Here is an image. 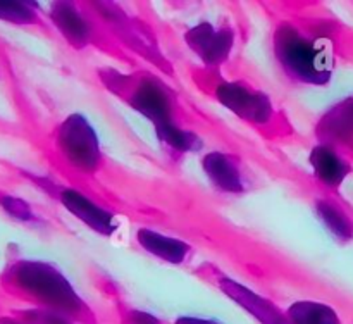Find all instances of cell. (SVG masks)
Returning a JSON list of instances; mask_svg holds the SVG:
<instances>
[{
	"instance_id": "obj_1",
	"label": "cell",
	"mask_w": 353,
	"mask_h": 324,
	"mask_svg": "<svg viewBox=\"0 0 353 324\" xmlns=\"http://www.w3.org/2000/svg\"><path fill=\"white\" fill-rule=\"evenodd\" d=\"M321 21L278 19L271 30V55L293 86L323 88L336 69V43Z\"/></svg>"
},
{
	"instance_id": "obj_2",
	"label": "cell",
	"mask_w": 353,
	"mask_h": 324,
	"mask_svg": "<svg viewBox=\"0 0 353 324\" xmlns=\"http://www.w3.org/2000/svg\"><path fill=\"white\" fill-rule=\"evenodd\" d=\"M0 285L10 296L33 309L57 312L78 324H97V314L88 302L52 262L30 257L12 259L0 274Z\"/></svg>"
},
{
	"instance_id": "obj_3",
	"label": "cell",
	"mask_w": 353,
	"mask_h": 324,
	"mask_svg": "<svg viewBox=\"0 0 353 324\" xmlns=\"http://www.w3.org/2000/svg\"><path fill=\"white\" fill-rule=\"evenodd\" d=\"M99 79L110 95L117 97L124 105L148 119L154 128L188 126L192 128L190 110L181 103L178 92L155 71L116 68H100Z\"/></svg>"
},
{
	"instance_id": "obj_4",
	"label": "cell",
	"mask_w": 353,
	"mask_h": 324,
	"mask_svg": "<svg viewBox=\"0 0 353 324\" xmlns=\"http://www.w3.org/2000/svg\"><path fill=\"white\" fill-rule=\"evenodd\" d=\"M195 81L224 109L233 112L241 123L257 131L265 140L279 141L295 134L288 117L278 109L274 100L252 83L230 79L219 71L205 69L196 72Z\"/></svg>"
},
{
	"instance_id": "obj_5",
	"label": "cell",
	"mask_w": 353,
	"mask_h": 324,
	"mask_svg": "<svg viewBox=\"0 0 353 324\" xmlns=\"http://www.w3.org/2000/svg\"><path fill=\"white\" fill-rule=\"evenodd\" d=\"M47 19L50 26L76 50L95 48L131 69L138 68V61L131 57L116 41L105 24L100 21L90 2H54L48 6Z\"/></svg>"
},
{
	"instance_id": "obj_6",
	"label": "cell",
	"mask_w": 353,
	"mask_h": 324,
	"mask_svg": "<svg viewBox=\"0 0 353 324\" xmlns=\"http://www.w3.org/2000/svg\"><path fill=\"white\" fill-rule=\"evenodd\" d=\"M50 143L59 164L72 178L99 179L109 164L95 128L81 112L64 117L52 131Z\"/></svg>"
},
{
	"instance_id": "obj_7",
	"label": "cell",
	"mask_w": 353,
	"mask_h": 324,
	"mask_svg": "<svg viewBox=\"0 0 353 324\" xmlns=\"http://www.w3.org/2000/svg\"><path fill=\"white\" fill-rule=\"evenodd\" d=\"M24 176L93 233L103 238H112L119 231L116 209L103 202L100 196L92 195L74 185L55 181L47 176L31 174V172H24Z\"/></svg>"
},
{
	"instance_id": "obj_8",
	"label": "cell",
	"mask_w": 353,
	"mask_h": 324,
	"mask_svg": "<svg viewBox=\"0 0 353 324\" xmlns=\"http://www.w3.org/2000/svg\"><path fill=\"white\" fill-rule=\"evenodd\" d=\"M90 6L100 17V21L105 24L107 30L112 33L117 43L131 57H140L141 61L150 62L152 68L164 72L165 76H172L171 62L162 54L157 38L143 23L124 12L123 7H119L117 3L90 2Z\"/></svg>"
},
{
	"instance_id": "obj_9",
	"label": "cell",
	"mask_w": 353,
	"mask_h": 324,
	"mask_svg": "<svg viewBox=\"0 0 353 324\" xmlns=\"http://www.w3.org/2000/svg\"><path fill=\"white\" fill-rule=\"evenodd\" d=\"M193 274L236 303L259 324H293L286 309H281L271 296H265L264 293L255 292L245 283H240L214 262H202L193 267Z\"/></svg>"
},
{
	"instance_id": "obj_10",
	"label": "cell",
	"mask_w": 353,
	"mask_h": 324,
	"mask_svg": "<svg viewBox=\"0 0 353 324\" xmlns=\"http://www.w3.org/2000/svg\"><path fill=\"white\" fill-rule=\"evenodd\" d=\"M200 168L209 185L221 195L243 196L257 186V179L250 169L231 152H207L200 157Z\"/></svg>"
},
{
	"instance_id": "obj_11",
	"label": "cell",
	"mask_w": 353,
	"mask_h": 324,
	"mask_svg": "<svg viewBox=\"0 0 353 324\" xmlns=\"http://www.w3.org/2000/svg\"><path fill=\"white\" fill-rule=\"evenodd\" d=\"M185 43L199 57L205 69L221 71L234 48V30L226 23L214 24L200 21L195 26L185 31Z\"/></svg>"
},
{
	"instance_id": "obj_12",
	"label": "cell",
	"mask_w": 353,
	"mask_h": 324,
	"mask_svg": "<svg viewBox=\"0 0 353 324\" xmlns=\"http://www.w3.org/2000/svg\"><path fill=\"white\" fill-rule=\"evenodd\" d=\"M314 136L353 161V95L338 100L317 117Z\"/></svg>"
},
{
	"instance_id": "obj_13",
	"label": "cell",
	"mask_w": 353,
	"mask_h": 324,
	"mask_svg": "<svg viewBox=\"0 0 353 324\" xmlns=\"http://www.w3.org/2000/svg\"><path fill=\"white\" fill-rule=\"evenodd\" d=\"M134 243L150 257L176 267L190 265L195 257V245L178 234H168L154 226L138 227L134 231Z\"/></svg>"
},
{
	"instance_id": "obj_14",
	"label": "cell",
	"mask_w": 353,
	"mask_h": 324,
	"mask_svg": "<svg viewBox=\"0 0 353 324\" xmlns=\"http://www.w3.org/2000/svg\"><path fill=\"white\" fill-rule=\"evenodd\" d=\"M309 165L317 186L324 193L340 196V190L353 172V161L336 148L316 141L309 152Z\"/></svg>"
},
{
	"instance_id": "obj_15",
	"label": "cell",
	"mask_w": 353,
	"mask_h": 324,
	"mask_svg": "<svg viewBox=\"0 0 353 324\" xmlns=\"http://www.w3.org/2000/svg\"><path fill=\"white\" fill-rule=\"evenodd\" d=\"M314 212L323 223L327 233L340 245L353 241V217L350 210L330 193H319L314 196Z\"/></svg>"
},
{
	"instance_id": "obj_16",
	"label": "cell",
	"mask_w": 353,
	"mask_h": 324,
	"mask_svg": "<svg viewBox=\"0 0 353 324\" xmlns=\"http://www.w3.org/2000/svg\"><path fill=\"white\" fill-rule=\"evenodd\" d=\"M154 133L164 154H168L172 161H181L188 154H196L203 148L202 136L193 128L172 124L154 128Z\"/></svg>"
},
{
	"instance_id": "obj_17",
	"label": "cell",
	"mask_w": 353,
	"mask_h": 324,
	"mask_svg": "<svg viewBox=\"0 0 353 324\" xmlns=\"http://www.w3.org/2000/svg\"><path fill=\"white\" fill-rule=\"evenodd\" d=\"M286 314L293 324H343L331 303L316 298L295 300L288 305Z\"/></svg>"
},
{
	"instance_id": "obj_18",
	"label": "cell",
	"mask_w": 353,
	"mask_h": 324,
	"mask_svg": "<svg viewBox=\"0 0 353 324\" xmlns=\"http://www.w3.org/2000/svg\"><path fill=\"white\" fill-rule=\"evenodd\" d=\"M0 21L12 26L38 28L47 34L54 30L37 2H0Z\"/></svg>"
},
{
	"instance_id": "obj_19",
	"label": "cell",
	"mask_w": 353,
	"mask_h": 324,
	"mask_svg": "<svg viewBox=\"0 0 353 324\" xmlns=\"http://www.w3.org/2000/svg\"><path fill=\"white\" fill-rule=\"evenodd\" d=\"M0 210L3 214H7L10 219L24 224V226L40 227V230L41 227L50 226V223L41 216V212L33 203L24 200L23 196L2 192V190H0Z\"/></svg>"
},
{
	"instance_id": "obj_20",
	"label": "cell",
	"mask_w": 353,
	"mask_h": 324,
	"mask_svg": "<svg viewBox=\"0 0 353 324\" xmlns=\"http://www.w3.org/2000/svg\"><path fill=\"white\" fill-rule=\"evenodd\" d=\"M14 317L21 321L23 324H78L74 321H71L69 317L61 316L57 312H50V310H43V309H23L17 310L14 314Z\"/></svg>"
},
{
	"instance_id": "obj_21",
	"label": "cell",
	"mask_w": 353,
	"mask_h": 324,
	"mask_svg": "<svg viewBox=\"0 0 353 324\" xmlns=\"http://www.w3.org/2000/svg\"><path fill=\"white\" fill-rule=\"evenodd\" d=\"M124 324H164L157 316L145 310L138 309H128L123 316Z\"/></svg>"
},
{
	"instance_id": "obj_22",
	"label": "cell",
	"mask_w": 353,
	"mask_h": 324,
	"mask_svg": "<svg viewBox=\"0 0 353 324\" xmlns=\"http://www.w3.org/2000/svg\"><path fill=\"white\" fill-rule=\"evenodd\" d=\"M172 324H223L217 319H210V317H200V316H179L176 317Z\"/></svg>"
},
{
	"instance_id": "obj_23",
	"label": "cell",
	"mask_w": 353,
	"mask_h": 324,
	"mask_svg": "<svg viewBox=\"0 0 353 324\" xmlns=\"http://www.w3.org/2000/svg\"><path fill=\"white\" fill-rule=\"evenodd\" d=\"M0 324H23L17 317H0Z\"/></svg>"
}]
</instances>
